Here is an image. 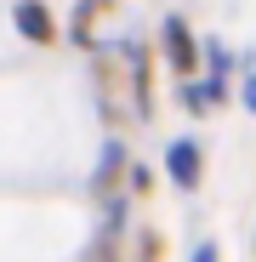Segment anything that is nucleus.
Masks as SVG:
<instances>
[{"mask_svg": "<svg viewBox=\"0 0 256 262\" xmlns=\"http://www.w3.org/2000/svg\"><path fill=\"white\" fill-rule=\"evenodd\" d=\"M182 103H188L194 114H211V108L222 103V80H217V74H211V80H188V85H182Z\"/></svg>", "mask_w": 256, "mask_h": 262, "instance_id": "4", "label": "nucleus"}, {"mask_svg": "<svg viewBox=\"0 0 256 262\" xmlns=\"http://www.w3.org/2000/svg\"><path fill=\"white\" fill-rule=\"evenodd\" d=\"M205 63H211V74H217V80H222L234 57H228V46H222V40H211V46H205Z\"/></svg>", "mask_w": 256, "mask_h": 262, "instance_id": "5", "label": "nucleus"}, {"mask_svg": "<svg viewBox=\"0 0 256 262\" xmlns=\"http://www.w3.org/2000/svg\"><path fill=\"white\" fill-rule=\"evenodd\" d=\"M245 108H250V114H256V74H250V80H245Z\"/></svg>", "mask_w": 256, "mask_h": 262, "instance_id": "7", "label": "nucleus"}, {"mask_svg": "<svg viewBox=\"0 0 256 262\" xmlns=\"http://www.w3.org/2000/svg\"><path fill=\"white\" fill-rule=\"evenodd\" d=\"M165 57H171V69L177 74H188L199 57H194V34H188V23L182 17H165Z\"/></svg>", "mask_w": 256, "mask_h": 262, "instance_id": "2", "label": "nucleus"}, {"mask_svg": "<svg viewBox=\"0 0 256 262\" xmlns=\"http://www.w3.org/2000/svg\"><path fill=\"white\" fill-rule=\"evenodd\" d=\"M114 165H120V143H108V154H103V165H97V183L108 177V171H114Z\"/></svg>", "mask_w": 256, "mask_h": 262, "instance_id": "6", "label": "nucleus"}, {"mask_svg": "<svg viewBox=\"0 0 256 262\" xmlns=\"http://www.w3.org/2000/svg\"><path fill=\"white\" fill-rule=\"evenodd\" d=\"M12 23H17L23 40H34V46H46V40H52V17H46V6H40V0H23V6L12 12Z\"/></svg>", "mask_w": 256, "mask_h": 262, "instance_id": "3", "label": "nucleus"}, {"mask_svg": "<svg viewBox=\"0 0 256 262\" xmlns=\"http://www.w3.org/2000/svg\"><path fill=\"white\" fill-rule=\"evenodd\" d=\"M194 262H217V245H199V251H194Z\"/></svg>", "mask_w": 256, "mask_h": 262, "instance_id": "8", "label": "nucleus"}, {"mask_svg": "<svg viewBox=\"0 0 256 262\" xmlns=\"http://www.w3.org/2000/svg\"><path fill=\"white\" fill-rule=\"evenodd\" d=\"M165 171H171L182 188H194V183H199V171H205V165H199V143H194V137L171 143V148H165Z\"/></svg>", "mask_w": 256, "mask_h": 262, "instance_id": "1", "label": "nucleus"}]
</instances>
